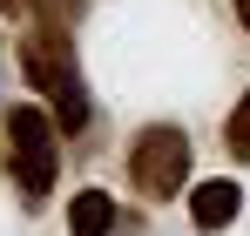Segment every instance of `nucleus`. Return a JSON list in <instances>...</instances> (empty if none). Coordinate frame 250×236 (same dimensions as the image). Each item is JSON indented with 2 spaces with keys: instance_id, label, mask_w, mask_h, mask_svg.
Segmentation results:
<instances>
[{
  "instance_id": "nucleus-1",
  "label": "nucleus",
  "mask_w": 250,
  "mask_h": 236,
  "mask_svg": "<svg viewBox=\"0 0 250 236\" xmlns=\"http://www.w3.org/2000/svg\"><path fill=\"white\" fill-rule=\"evenodd\" d=\"M21 75L54 108L61 135H82L88 128V81H82V54H75L68 27H34V34L21 40Z\"/></svg>"
},
{
  "instance_id": "nucleus-2",
  "label": "nucleus",
  "mask_w": 250,
  "mask_h": 236,
  "mask_svg": "<svg viewBox=\"0 0 250 236\" xmlns=\"http://www.w3.org/2000/svg\"><path fill=\"white\" fill-rule=\"evenodd\" d=\"M54 135H61V121L54 108H34V101H14L7 108V169H14V189L27 202H41L54 189V176H61V149H54Z\"/></svg>"
},
{
  "instance_id": "nucleus-3",
  "label": "nucleus",
  "mask_w": 250,
  "mask_h": 236,
  "mask_svg": "<svg viewBox=\"0 0 250 236\" xmlns=\"http://www.w3.org/2000/svg\"><path fill=\"white\" fill-rule=\"evenodd\" d=\"M189 182V135L169 128V121H149L128 135V189L142 202H169Z\"/></svg>"
},
{
  "instance_id": "nucleus-4",
  "label": "nucleus",
  "mask_w": 250,
  "mask_h": 236,
  "mask_svg": "<svg viewBox=\"0 0 250 236\" xmlns=\"http://www.w3.org/2000/svg\"><path fill=\"white\" fill-rule=\"evenodd\" d=\"M237 216H244V182H237V176H209V182L189 189V223H196L203 236L230 230Z\"/></svg>"
},
{
  "instance_id": "nucleus-5",
  "label": "nucleus",
  "mask_w": 250,
  "mask_h": 236,
  "mask_svg": "<svg viewBox=\"0 0 250 236\" xmlns=\"http://www.w3.org/2000/svg\"><path fill=\"white\" fill-rule=\"evenodd\" d=\"M68 236H115V202L102 189H82L68 202Z\"/></svg>"
},
{
  "instance_id": "nucleus-6",
  "label": "nucleus",
  "mask_w": 250,
  "mask_h": 236,
  "mask_svg": "<svg viewBox=\"0 0 250 236\" xmlns=\"http://www.w3.org/2000/svg\"><path fill=\"white\" fill-rule=\"evenodd\" d=\"M223 142H230L237 162H250V88L237 95V108H230V121H223Z\"/></svg>"
},
{
  "instance_id": "nucleus-7",
  "label": "nucleus",
  "mask_w": 250,
  "mask_h": 236,
  "mask_svg": "<svg viewBox=\"0 0 250 236\" xmlns=\"http://www.w3.org/2000/svg\"><path fill=\"white\" fill-rule=\"evenodd\" d=\"M27 7H34V0H0V14H7V20H21Z\"/></svg>"
},
{
  "instance_id": "nucleus-8",
  "label": "nucleus",
  "mask_w": 250,
  "mask_h": 236,
  "mask_svg": "<svg viewBox=\"0 0 250 236\" xmlns=\"http://www.w3.org/2000/svg\"><path fill=\"white\" fill-rule=\"evenodd\" d=\"M237 20H244V34H250V0H237Z\"/></svg>"
}]
</instances>
